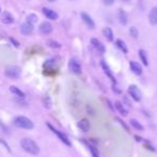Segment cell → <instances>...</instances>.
<instances>
[{
  "label": "cell",
  "mask_w": 157,
  "mask_h": 157,
  "mask_svg": "<svg viewBox=\"0 0 157 157\" xmlns=\"http://www.w3.org/2000/svg\"><path fill=\"white\" fill-rule=\"evenodd\" d=\"M21 146L23 147V150L26 151L27 153L31 155H38L39 154V146L33 140L29 139V138H24L21 140Z\"/></svg>",
  "instance_id": "1"
},
{
  "label": "cell",
  "mask_w": 157,
  "mask_h": 157,
  "mask_svg": "<svg viewBox=\"0 0 157 157\" xmlns=\"http://www.w3.org/2000/svg\"><path fill=\"white\" fill-rule=\"evenodd\" d=\"M14 125L18 128L27 129V130H31L33 128V123L31 122L29 118L25 117V116H18L14 121Z\"/></svg>",
  "instance_id": "2"
},
{
  "label": "cell",
  "mask_w": 157,
  "mask_h": 157,
  "mask_svg": "<svg viewBox=\"0 0 157 157\" xmlns=\"http://www.w3.org/2000/svg\"><path fill=\"white\" fill-rule=\"evenodd\" d=\"M5 75L8 76L9 78H18L21 75V68L17 66H11V67H8L5 71Z\"/></svg>",
  "instance_id": "3"
},
{
  "label": "cell",
  "mask_w": 157,
  "mask_h": 157,
  "mask_svg": "<svg viewBox=\"0 0 157 157\" xmlns=\"http://www.w3.org/2000/svg\"><path fill=\"white\" fill-rule=\"evenodd\" d=\"M48 128H50L51 130H52L53 132H54L55 135H56L57 137L59 138V140H60L61 142H63V143H65L66 145L71 146V142H70V140L68 139V137L65 135V133H63V132H61V131H59V130H57V129H55L54 127H53L51 124H48Z\"/></svg>",
  "instance_id": "4"
},
{
  "label": "cell",
  "mask_w": 157,
  "mask_h": 157,
  "mask_svg": "<svg viewBox=\"0 0 157 157\" xmlns=\"http://www.w3.org/2000/svg\"><path fill=\"white\" fill-rule=\"evenodd\" d=\"M128 94L130 95V97L136 101L141 100V92L136 85H130L128 88Z\"/></svg>",
  "instance_id": "5"
},
{
  "label": "cell",
  "mask_w": 157,
  "mask_h": 157,
  "mask_svg": "<svg viewBox=\"0 0 157 157\" xmlns=\"http://www.w3.org/2000/svg\"><path fill=\"white\" fill-rule=\"evenodd\" d=\"M39 31H40V33H41V35H44V36L50 35V33L53 31L52 24H51V23H48V22H43L41 25H40Z\"/></svg>",
  "instance_id": "6"
},
{
  "label": "cell",
  "mask_w": 157,
  "mask_h": 157,
  "mask_svg": "<svg viewBox=\"0 0 157 157\" xmlns=\"http://www.w3.org/2000/svg\"><path fill=\"white\" fill-rule=\"evenodd\" d=\"M69 69H70V71L73 72V73H75V74H80L82 72L81 65H80V63H78V61L75 60V59H70Z\"/></svg>",
  "instance_id": "7"
},
{
  "label": "cell",
  "mask_w": 157,
  "mask_h": 157,
  "mask_svg": "<svg viewBox=\"0 0 157 157\" xmlns=\"http://www.w3.org/2000/svg\"><path fill=\"white\" fill-rule=\"evenodd\" d=\"M81 17H82V20L84 21V23L87 25L88 28H90V29H94L95 28L94 21H93V18L90 17V16L88 15L87 13H84V12H82V13H81Z\"/></svg>",
  "instance_id": "8"
},
{
  "label": "cell",
  "mask_w": 157,
  "mask_h": 157,
  "mask_svg": "<svg viewBox=\"0 0 157 157\" xmlns=\"http://www.w3.org/2000/svg\"><path fill=\"white\" fill-rule=\"evenodd\" d=\"M42 12H43V14L46 16V18H50V20H52V21H56L57 18H58V14L55 11H53V10L48 9V8H43Z\"/></svg>",
  "instance_id": "9"
},
{
  "label": "cell",
  "mask_w": 157,
  "mask_h": 157,
  "mask_svg": "<svg viewBox=\"0 0 157 157\" xmlns=\"http://www.w3.org/2000/svg\"><path fill=\"white\" fill-rule=\"evenodd\" d=\"M1 22L3 23V24H7V25H9V24H12V23L14 22V17H13V15H12L10 12H3L2 13V15H1Z\"/></svg>",
  "instance_id": "10"
},
{
  "label": "cell",
  "mask_w": 157,
  "mask_h": 157,
  "mask_svg": "<svg viewBox=\"0 0 157 157\" xmlns=\"http://www.w3.org/2000/svg\"><path fill=\"white\" fill-rule=\"evenodd\" d=\"M129 66H130V70L132 71V73H135L136 75L142 74V68L140 66V63H138L137 61H130Z\"/></svg>",
  "instance_id": "11"
},
{
  "label": "cell",
  "mask_w": 157,
  "mask_h": 157,
  "mask_svg": "<svg viewBox=\"0 0 157 157\" xmlns=\"http://www.w3.org/2000/svg\"><path fill=\"white\" fill-rule=\"evenodd\" d=\"M148 21L153 26L157 25V7H154L151 10L150 14H148Z\"/></svg>",
  "instance_id": "12"
},
{
  "label": "cell",
  "mask_w": 157,
  "mask_h": 157,
  "mask_svg": "<svg viewBox=\"0 0 157 157\" xmlns=\"http://www.w3.org/2000/svg\"><path fill=\"white\" fill-rule=\"evenodd\" d=\"M21 33L23 35H31L33 33V25L28 24V23H25L21 26Z\"/></svg>",
  "instance_id": "13"
},
{
  "label": "cell",
  "mask_w": 157,
  "mask_h": 157,
  "mask_svg": "<svg viewBox=\"0 0 157 157\" xmlns=\"http://www.w3.org/2000/svg\"><path fill=\"white\" fill-rule=\"evenodd\" d=\"M92 44L95 46V48H96V50L98 51L99 53H101V54L105 52V45H103V44L101 43V42L99 41L98 39H95V38H94V39H92Z\"/></svg>",
  "instance_id": "14"
},
{
  "label": "cell",
  "mask_w": 157,
  "mask_h": 157,
  "mask_svg": "<svg viewBox=\"0 0 157 157\" xmlns=\"http://www.w3.org/2000/svg\"><path fill=\"white\" fill-rule=\"evenodd\" d=\"M78 127L83 131H88L90 128V122H88L86 118H83V120H81L78 123Z\"/></svg>",
  "instance_id": "15"
},
{
  "label": "cell",
  "mask_w": 157,
  "mask_h": 157,
  "mask_svg": "<svg viewBox=\"0 0 157 157\" xmlns=\"http://www.w3.org/2000/svg\"><path fill=\"white\" fill-rule=\"evenodd\" d=\"M101 67H102V69H103V71H105V73L107 74V75L109 76L110 78H111L112 81L115 82V83H116V80H115V78H114V76H113V74H112L111 70H110L109 66H108L107 63H105V60L101 61Z\"/></svg>",
  "instance_id": "16"
},
{
  "label": "cell",
  "mask_w": 157,
  "mask_h": 157,
  "mask_svg": "<svg viewBox=\"0 0 157 157\" xmlns=\"http://www.w3.org/2000/svg\"><path fill=\"white\" fill-rule=\"evenodd\" d=\"M42 105H43V107L45 108V109H51L52 108V100H51L50 96L48 95H44L43 97H42Z\"/></svg>",
  "instance_id": "17"
},
{
  "label": "cell",
  "mask_w": 157,
  "mask_h": 157,
  "mask_svg": "<svg viewBox=\"0 0 157 157\" xmlns=\"http://www.w3.org/2000/svg\"><path fill=\"white\" fill-rule=\"evenodd\" d=\"M115 44H116V46H117V48L122 51V52L125 53V54H127V53H128V48H127L126 44H125V42L123 41V40L117 39V40H116V42H115Z\"/></svg>",
  "instance_id": "18"
},
{
  "label": "cell",
  "mask_w": 157,
  "mask_h": 157,
  "mask_svg": "<svg viewBox=\"0 0 157 157\" xmlns=\"http://www.w3.org/2000/svg\"><path fill=\"white\" fill-rule=\"evenodd\" d=\"M115 108H116V110H117V111L120 112L121 114H122V115L126 116L127 114H128V112H127L126 108H125L124 105H122V103H121L120 101H116V102H115Z\"/></svg>",
  "instance_id": "19"
},
{
  "label": "cell",
  "mask_w": 157,
  "mask_h": 157,
  "mask_svg": "<svg viewBox=\"0 0 157 157\" xmlns=\"http://www.w3.org/2000/svg\"><path fill=\"white\" fill-rule=\"evenodd\" d=\"M103 36L105 37V39L108 40V41H113V31H112L111 28H109V27H107V28L103 29Z\"/></svg>",
  "instance_id": "20"
},
{
  "label": "cell",
  "mask_w": 157,
  "mask_h": 157,
  "mask_svg": "<svg viewBox=\"0 0 157 157\" xmlns=\"http://www.w3.org/2000/svg\"><path fill=\"white\" fill-rule=\"evenodd\" d=\"M10 90H11V93H13L14 95H16V96H18V97H21V98H24L25 97V94L22 92L21 90H18L16 86H11L10 87Z\"/></svg>",
  "instance_id": "21"
},
{
  "label": "cell",
  "mask_w": 157,
  "mask_h": 157,
  "mask_svg": "<svg viewBox=\"0 0 157 157\" xmlns=\"http://www.w3.org/2000/svg\"><path fill=\"white\" fill-rule=\"evenodd\" d=\"M139 56H140V58H141V61L143 63V65L144 66H147L148 65V61H147V56H146L145 51L139 50Z\"/></svg>",
  "instance_id": "22"
},
{
  "label": "cell",
  "mask_w": 157,
  "mask_h": 157,
  "mask_svg": "<svg viewBox=\"0 0 157 157\" xmlns=\"http://www.w3.org/2000/svg\"><path fill=\"white\" fill-rule=\"evenodd\" d=\"M37 21H38V16L36 15V14H29V15L27 16V22L26 23L33 25L35 23H37Z\"/></svg>",
  "instance_id": "23"
},
{
  "label": "cell",
  "mask_w": 157,
  "mask_h": 157,
  "mask_svg": "<svg viewBox=\"0 0 157 157\" xmlns=\"http://www.w3.org/2000/svg\"><path fill=\"white\" fill-rule=\"evenodd\" d=\"M130 124H131V126H132L135 129H137V130H143V126H142L137 120H131Z\"/></svg>",
  "instance_id": "24"
},
{
  "label": "cell",
  "mask_w": 157,
  "mask_h": 157,
  "mask_svg": "<svg viewBox=\"0 0 157 157\" xmlns=\"http://www.w3.org/2000/svg\"><path fill=\"white\" fill-rule=\"evenodd\" d=\"M120 22L122 25H126L128 20H127V14L125 13L124 11H121L120 12Z\"/></svg>",
  "instance_id": "25"
},
{
  "label": "cell",
  "mask_w": 157,
  "mask_h": 157,
  "mask_svg": "<svg viewBox=\"0 0 157 157\" xmlns=\"http://www.w3.org/2000/svg\"><path fill=\"white\" fill-rule=\"evenodd\" d=\"M129 33H130L131 37L135 38V39H138V37H139V31H138V29L133 26L130 27V29H129Z\"/></svg>",
  "instance_id": "26"
},
{
  "label": "cell",
  "mask_w": 157,
  "mask_h": 157,
  "mask_svg": "<svg viewBox=\"0 0 157 157\" xmlns=\"http://www.w3.org/2000/svg\"><path fill=\"white\" fill-rule=\"evenodd\" d=\"M88 148H90V153H92V156L93 157H99V152H98V150H97L96 147H95L94 145H88Z\"/></svg>",
  "instance_id": "27"
},
{
  "label": "cell",
  "mask_w": 157,
  "mask_h": 157,
  "mask_svg": "<svg viewBox=\"0 0 157 157\" xmlns=\"http://www.w3.org/2000/svg\"><path fill=\"white\" fill-rule=\"evenodd\" d=\"M48 46H51V48H60V44H59L58 42H56V41H53V40L48 41Z\"/></svg>",
  "instance_id": "28"
},
{
  "label": "cell",
  "mask_w": 157,
  "mask_h": 157,
  "mask_svg": "<svg viewBox=\"0 0 157 157\" xmlns=\"http://www.w3.org/2000/svg\"><path fill=\"white\" fill-rule=\"evenodd\" d=\"M115 121H117V122H118V123H120V124H121V125H122V126H123V127H124V128H125V130H126V131H129V127H128V126H127V125H126V124H125V123H124V122H123V121H122V120H121V118H118V117H115Z\"/></svg>",
  "instance_id": "29"
},
{
  "label": "cell",
  "mask_w": 157,
  "mask_h": 157,
  "mask_svg": "<svg viewBox=\"0 0 157 157\" xmlns=\"http://www.w3.org/2000/svg\"><path fill=\"white\" fill-rule=\"evenodd\" d=\"M102 1H103V3H105V6H112L115 0H102Z\"/></svg>",
  "instance_id": "30"
},
{
  "label": "cell",
  "mask_w": 157,
  "mask_h": 157,
  "mask_svg": "<svg viewBox=\"0 0 157 157\" xmlns=\"http://www.w3.org/2000/svg\"><path fill=\"white\" fill-rule=\"evenodd\" d=\"M145 146H146V148H148V150H151V151H155V148L153 147L151 144H148V142H145Z\"/></svg>",
  "instance_id": "31"
},
{
  "label": "cell",
  "mask_w": 157,
  "mask_h": 157,
  "mask_svg": "<svg viewBox=\"0 0 157 157\" xmlns=\"http://www.w3.org/2000/svg\"><path fill=\"white\" fill-rule=\"evenodd\" d=\"M11 41L13 42V43H14V45H15L16 48H18V46H20V44H18V42H17V41H15V40H14L13 38H11Z\"/></svg>",
  "instance_id": "32"
},
{
  "label": "cell",
  "mask_w": 157,
  "mask_h": 157,
  "mask_svg": "<svg viewBox=\"0 0 157 157\" xmlns=\"http://www.w3.org/2000/svg\"><path fill=\"white\" fill-rule=\"evenodd\" d=\"M48 1H50V2H53V1H55V0H48Z\"/></svg>",
  "instance_id": "33"
},
{
  "label": "cell",
  "mask_w": 157,
  "mask_h": 157,
  "mask_svg": "<svg viewBox=\"0 0 157 157\" xmlns=\"http://www.w3.org/2000/svg\"><path fill=\"white\" fill-rule=\"evenodd\" d=\"M123 1H129V0H123Z\"/></svg>",
  "instance_id": "34"
},
{
  "label": "cell",
  "mask_w": 157,
  "mask_h": 157,
  "mask_svg": "<svg viewBox=\"0 0 157 157\" xmlns=\"http://www.w3.org/2000/svg\"><path fill=\"white\" fill-rule=\"evenodd\" d=\"M0 11H1V9H0Z\"/></svg>",
  "instance_id": "35"
}]
</instances>
